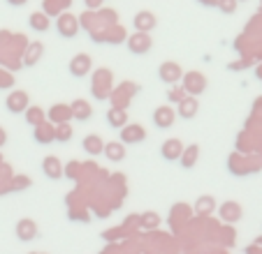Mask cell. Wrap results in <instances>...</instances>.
<instances>
[{
    "mask_svg": "<svg viewBox=\"0 0 262 254\" xmlns=\"http://www.w3.org/2000/svg\"><path fill=\"white\" fill-rule=\"evenodd\" d=\"M181 88L186 90V95H190V97H198V95H202L204 90H207V77H204L202 72H186L181 77Z\"/></svg>",
    "mask_w": 262,
    "mask_h": 254,
    "instance_id": "6da1fadb",
    "label": "cell"
},
{
    "mask_svg": "<svg viewBox=\"0 0 262 254\" xmlns=\"http://www.w3.org/2000/svg\"><path fill=\"white\" fill-rule=\"evenodd\" d=\"M79 28H81V21L74 14H70V12H63V14L56 16V30H58L60 37H65V39L77 37Z\"/></svg>",
    "mask_w": 262,
    "mask_h": 254,
    "instance_id": "7a4b0ae2",
    "label": "cell"
},
{
    "mask_svg": "<svg viewBox=\"0 0 262 254\" xmlns=\"http://www.w3.org/2000/svg\"><path fill=\"white\" fill-rule=\"evenodd\" d=\"M151 46H154V39H151L148 33H137V30H135V33L128 37V49H130V54H135V56L148 54Z\"/></svg>",
    "mask_w": 262,
    "mask_h": 254,
    "instance_id": "3957f363",
    "label": "cell"
},
{
    "mask_svg": "<svg viewBox=\"0 0 262 254\" xmlns=\"http://www.w3.org/2000/svg\"><path fill=\"white\" fill-rule=\"evenodd\" d=\"M158 77H160V81H163V83H169V86H177V83L181 81V77H183L181 65L174 63V60H167V63L160 65Z\"/></svg>",
    "mask_w": 262,
    "mask_h": 254,
    "instance_id": "277c9868",
    "label": "cell"
},
{
    "mask_svg": "<svg viewBox=\"0 0 262 254\" xmlns=\"http://www.w3.org/2000/svg\"><path fill=\"white\" fill-rule=\"evenodd\" d=\"M91 67H93V60H91L89 54H77L70 60V74L77 79H84L91 72Z\"/></svg>",
    "mask_w": 262,
    "mask_h": 254,
    "instance_id": "5b68a950",
    "label": "cell"
},
{
    "mask_svg": "<svg viewBox=\"0 0 262 254\" xmlns=\"http://www.w3.org/2000/svg\"><path fill=\"white\" fill-rule=\"evenodd\" d=\"M174 120H177V111L169 104H163V107H158L154 111V125L158 130H169L174 125Z\"/></svg>",
    "mask_w": 262,
    "mask_h": 254,
    "instance_id": "8992f818",
    "label": "cell"
},
{
    "mask_svg": "<svg viewBox=\"0 0 262 254\" xmlns=\"http://www.w3.org/2000/svg\"><path fill=\"white\" fill-rule=\"evenodd\" d=\"M133 26H135L137 33H151V30L158 26V19H156V14L142 10V12H137V14L133 16Z\"/></svg>",
    "mask_w": 262,
    "mask_h": 254,
    "instance_id": "52a82bcc",
    "label": "cell"
},
{
    "mask_svg": "<svg viewBox=\"0 0 262 254\" xmlns=\"http://www.w3.org/2000/svg\"><path fill=\"white\" fill-rule=\"evenodd\" d=\"M109 81H112V74L107 69H98L93 77V95L98 99H104L109 95Z\"/></svg>",
    "mask_w": 262,
    "mask_h": 254,
    "instance_id": "ba28073f",
    "label": "cell"
},
{
    "mask_svg": "<svg viewBox=\"0 0 262 254\" xmlns=\"http://www.w3.org/2000/svg\"><path fill=\"white\" fill-rule=\"evenodd\" d=\"M146 139L144 127L133 122V125H123L121 127V143H142Z\"/></svg>",
    "mask_w": 262,
    "mask_h": 254,
    "instance_id": "9c48e42d",
    "label": "cell"
},
{
    "mask_svg": "<svg viewBox=\"0 0 262 254\" xmlns=\"http://www.w3.org/2000/svg\"><path fill=\"white\" fill-rule=\"evenodd\" d=\"M5 107H7V111L10 113H24L26 109L30 107L28 104V93H24V90H14V93L7 97Z\"/></svg>",
    "mask_w": 262,
    "mask_h": 254,
    "instance_id": "30bf717a",
    "label": "cell"
},
{
    "mask_svg": "<svg viewBox=\"0 0 262 254\" xmlns=\"http://www.w3.org/2000/svg\"><path fill=\"white\" fill-rule=\"evenodd\" d=\"M47 118L51 120V125H60V122H70L72 120V111H70V104H54L47 113Z\"/></svg>",
    "mask_w": 262,
    "mask_h": 254,
    "instance_id": "8fae6325",
    "label": "cell"
},
{
    "mask_svg": "<svg viewBox=\"0 0 262 254\" xmlns=\"http://www.w3.org/2000/svg\"><path fill=\"white\" fill-rule=\"evenodd\" d=\"M42 171H45L47 178L56 181V178L63 176V164H60V160L56 155H47L45 160H42Z\"/></svg>",
    "mask_w": 262,
    "mask_h": 254,
    "instance_id": "7c38bea8",
    "label": "cell"
},
{
    "mask_svg": "<svg viewBox=\"0 0 262 254\" xmlns=\"http://www.w3.org/2000/svg\"><path fill=\"white\" fill-rule=\"evenodd\" d=\"M70 111H72L74 120H79V122H86L93 116V107H91L86 99H74V102L70 104Z\"/></svg>",
    "mask_w": 262,
    "mask_h": 254,
    "instance_id": "4fadbf2b",
    "label": "cell"
},
{
    "mask_svg": "<svg viewBox=\"0 0 262 254\" xmlns=\"http://www.w3.org/2000/svg\"><path fill=\"white\" fill-rule=\"evenodd\" d=\"M198 109H200L198 99H195V97H190V95H186V97H183L181 102H179L177 116H181V118H186V120H190V118H195V116H198Z\"/></svg>",
    "mask_w": 262,
    "mask_h": 254,
    "instance_id": "5bb4252c",
    "label": "cell"
},
{
    "mask_svg": "<svg viewBox=\"0 0 262 254\" xmlns=\"http://www.w3.org/2000/svg\"><path fill=\"white\" fill-rule=\"evenodd\" d=\"M160 153H163L165 160L174 162V160H179V157H181V153H183V143L179 141V139H167V141L163 143V148H160Z\"/></svg>",
    "mask_w": 262,
    "mask_h": 254,
    "instance_id": "9a60e30c",
    "label": "cell"
},
{
    "mask_svg": "<svg viewBox=\"0 0 262 254\" xmlns=\"http://www.w3.org/2000/svg\"><path fill=\"white\" fill-rule=\"evenodd\" d=\"M16 236H19L24 243H28V240H33L35 236H37V224H35L33 220H21L19 224H16Z\"/></svg>",
    "mask_w": 262,
    "mask_h": 254,
    "instance_id": "2e32d148",
    "label": "cell"
},
{
    "mask_svg": "<svg viewBox=\"0 0 262 254\" xmlns=\"http://www.w3.org/2000/svg\"><path fill=\"white\" fill-rule=\"evenodd\" d=\"M81 148H84L89 155H100V153L104 150V141H102V137H98V134H89V137L81 141Z\"/></svg>",
    "mask_w": 262,
    "mask_h": 254,
    "instance_id": "e0dca14e",
    "label": "cell"
},
{
    "mask_svg": "<svg viewBox=\"0 0 262 254\" xmlns=\"http://www.w3.org/2000/svg\"><path fill=\"white\" fill-rule=\"evenodd\" d=\"M28 26L33 30H37V33H47V30L51 28L49 16H47L45 12H33V14L28 16Z\"/></svg>",
    "mask_w": 262,
    "mask_h": 254,
    "instance_id": "ac0fdd59",
    "label": "cell"
},
{
    "mask_svg": "<svg viewBox=\"0 0 262 254\" xmlns=\"http://www.w3.org/2000/svg\"><path fill=\"white\" fill-rule=\"evenodd\" d=\"M70 7V0H45V14L49 16H58V14H63L65 10H68Z\"/></svg>",
    "mask_w": 262,
    "mask_h": 254,
    "instance_id": "d6986e66",
    "label": "cell"
},
{
    "mask_svg": "<svg viewBox=\"0 0 262 254\" xmlns=\"http://www.w3.org/2000/svg\"><path fill=\"white\" fill-rule=\"evenodd\" d=\"M35 141L37 143H51L54 141V125L45 120L42 125L35 127Z\"/></svg>",
    "mask_w": 262,
    "mask_h": 254,
    "instance_id": "ffe728a7",
    "label": "cell"
},
{
    "mask_svg": "<svg viewBox=\"0 0 262 254\" xmlns=\"http://www.w3.org/2000/svg\"><path fill=\"white\" fill-rule=\"evenodd\" d=\"M104 155L109 157L112 162H121L125 157V146L121 141H112V143H104Z\"/></svg>",
    "mask_w": 262,
    "mask_h": 254,
    "instance_id": "44dd1931",
    "label": "cell"
},
{
    "mask_svg": "<svg viewBox=\"0 0 262 254\" xmlns=\"http://www.w3.org/2000/svg\"><path fill=\"white\" fill-rule=\"evenodd\" d=\"M45 56V44H40V42H33V44L28 46V51H26V56H24V63L28 65V67H33L37 60Z\"/></svg>",
    "mask_w": 262,
    "mask_h": 254,
    "instance_id": "7402d4cb",
    "label": "cell"
},
{
    "mask_svg": "<svg viewBox=\"0 0 262 254\" xmlns=\"http://www.w3.org/2000/svg\"><path fill=\"white\" fill-rule=\"evenodd\" d=\"M221 215L225 222H237L239 217H242V208H239V204H234V201H228V204H223Z\"/></svg>",
    "mask_w": 262,
    "mask_h": 254,
    "instance_id": "603a6c76",
    "label": "cell"
},
{
    "mask_svg": "<svg viewBox=\"0 0 262 254\" xmlns=\"http://www.w3.org/2000/svg\"><path fill=\"white\" fill-rule=\"evenodd\" d=\"M198 155H200V148L198 146H188V148H183V153H181V166L183 169H193L195 166V162H198Z\"/></svg>",
    "mask_w": 262,
    "mask_h": 254,
    "instance_id": "cb8c5ba5",
    "label": "cell"
},
{
    "mask_svg": "<svg viewBox=\"0 0 262 254\" xmlns=\"http://www.w3.org/2000/svg\"><path fill=\"white\" fill-rule=\"evenodd\" d=\"M24 113H26V122H28V125H33V127L42 125V122L47 120V113L42 111L40 107H28Z\"/></svg>",
    "mask_w": 262,
    "mask_h": 254,
    "instance_id": "d4e9b609",
    "label": "cell"
},
{
    "mask_svg": "<svg viewBox=\"0 0 262 254\" xmlns=\"http://www.w3.org/2000/svg\"><path fill=\"white\" fill-rule=\"evenodd\" d=\"M72 139V125L70 122H60V125H54V141L68 143Z\"/></svg>",
    "mask_w": 262,
    "mask_h": 254,
    "instance_id": "484cf974",
    "label": "cell"
},
{
    "mask_svg": "<svg viewBox=\"0 0 262 254\" xmlns=\"http://www.w3.org/2000/svg\"><path fill=\"white\" fill-rule=\"evenodd\" d=\"M125 120H128V116H125V111H123L121 107H114L112 111L107 113V122H109L112 127H123Z\"/></svg>",
    "mask_w": 262,
    "mask_h": 254,
    "instance_id": "4316f807",
    "label": "cell"
},
{
    "mask_svg": "<svg viewBox=\"0 0 262 254\" xmlns=\"http://www.w3.org/2000/svg\"><path fill=\"white\" fill-rule=\"evenodd\" d=\"M216 7L223 12V14H234V10H237V0H216Z\"/></svg>",
    "mask_w": 262,
    "mask_h": 254,
    "instance_id": "83f0119b",
    "label": "cell"
},
{
    "mask_svg": "<svg viewBox=\"0 0 262 254\" xmlns=\"http://www.w3.org/2000/svg\"><path fill=\"white\" fill-rule=\"evenodd\" d=\"M183 97H186V90H183L181 86H174V88L167 93V99H169V102H177V104H179Z\"/></svg>",
    "mask_w": 262,
    "mask_h": 254,
    "instance_id": "f1b7e54d",
    "label": "cell"
},
{
    "mask_svg": "<svg viewBox=\"0 0 262 254\" xmlns=\"http://www.w3.org/2000/svg\"><path fill=\"white\" fill-rule=\"evenodd\" d=\"M211 208H213V199H211V196L198 201V210H200V213H211Z\"/></svg>",
    "mask_w": 262,
    "mask_h": 254,
    "instance_id": "f546056e",
    "label": "cell"
},
{
    "mask_svg": "<svg viewBox=\"0 0 262 254\" xmlns=\"http://www.w3.org/2000/svg\"><path fill=\"white\" fill-rule=\"evenodd\" d=\"M86 3V7H89L91 12H95V10H100V5H102L104 0H84Z\"/></svg>",
    "mask_w": 262,
    "mask_h": 254,
    "instance_id": "4dcf8cb0",
    "label": "cell"
},
{
    "mask_svg": "<svg viewBox=\"0 0 262 254\" xmlns=\"http://www.w3.org/2000/svg\"><path fill=\"white\" fill-rule=\"evenodd\" d=\"M7 3H10V5H26L28 0H7Z\"/></svg>",
    "mask_w": 262,
    "mask_h": 254,
    "instance_id": "1f68e13d",
    "label": "cell"
},
{
    "mask_svg": "<svg viewBox=\"0 0 262 254\" xmlns=\"http://www.w3.org/2000/svg\"><path fill=\"white\" fill-rule=\"evenodd\" d=\"M202 5H211V7H216V0H200Z\"/></svg>",
    "mask_w": 262,
    "mask_h": 254,
    "instance_id": "d6a6232c",
    "label": "cell"
},
{
    "mask_svg": "<svg viewBox=\"0 0 262 254\" xmlns=\"http://www.w3.org/2000/svg\"><path fill=\"white\" fill-rule=\"evenodd\" d=\"M237 3H244V0H237Z\"/></svg>",
    "mask_w": 262,
    "mask_h": 254,
    "instance_id": "836d02e7",
    "label": "cell"
},
{
    "mask_svg": "<svg viewBox=\"0 0 262 254\" xmlns=\"http://www.w3.org/2000/svg\"><path fill=\"white\" fill-rule=\"evenodd\" d=\"M260 7H262V0H260Z\"/></svg>",
    "mask_w": 262,
    "mask_h": 254,
    "instance_id": "e575fe53",
    "label": "cell"
},
{
    "mask_svg": "<svg viewBox=\"0 0 262 254\" xmlns=\"http://www.w3.org/2000/svg\"><path fill=\"white\" fill-rule=\"evenodd\" d=\"M0 162H3V157H0Z\"/></svg>",
    "mask_w": 262,
    "mask_h": 254,
    "instance_id": "d590c367",
    "label": "cell"
}]
</instances>
